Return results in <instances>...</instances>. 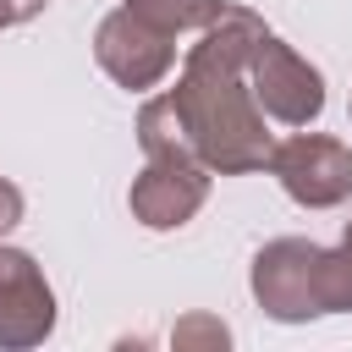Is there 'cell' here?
I'll return each mask as SVG.
<instances>
[{
  "mask_svg": "<svg viewBox=\"0 0 352 352\" xmlns=\"http://www.w3.org/2000/svg\"><path fill=\"white\" fill-rule=\"evenodd\" d=\"M94 55H99V66H104L126 94H143V88H160V82L170 77V66H176V38L121 6V11H110V16L99 22Z\"/></svg>",
  "mask_w": 352,
  "mask_h": 352,
  "instance_id": "5",
  "label": "cell"
},
{
  "mask_svg": "<svg viewBox=\"0 0 352 352\" xmlns=\"http://www.w3.org/2000/svg\"><path fill=\"white\" fill-rule=\"evenodd\" d=\"M50 330H55V292L44 270L33 264V253L0 242V346L22 352L38 346Z\"/></svg>",
  "mask_w": 352,
  "mask_h": 352,
  "instance_id": "7",
  "label": "cell"
},
{
  "mask_svg": "<svg viewBox=\"0 0 352 352\" xmlns=\"http://www.w3.org/2000/svg\"><path fill=\"white\" fill-rule=\"evenodd\" d=\"M138 143H143L148 160H170V154L198 160V154H192V138H187V121H182V110H176L170 94H160V99H148V104L138 110Z\"/></svg>",
  "mask_w": 352,
  "mask_h": 352,
  "instance_id": "8",
  "label": "cell"
},
{
  "mask_svg": "<svg viewBox=\"0 0 352 352\" xmlns=\"http://www.w3.org/2000/svg\"><path fill=\"white\" fill-rule=\"evenodd\" d=\"M16 220H22V192H16V187L0 176V236H6Z\"/></svg>",
  "mask_w": 352,
  "mask_h": 352,
  "instance_id": "11",
  "label": "cell"
},
{
  "mask_svg": "<svg viewBox=\"0 0 352 352\" xmlns=\"http://www.w3.org/2000/svg\"><path fill=\"white\" fill-rule=\"evenodd\" d=\"M253 297L270 319L302 324L314 314H352V264L308 236H275L253 253Z\"/></svg>",
  "mask_w": 352,
  "mask_h": 352,
  "instance_id": "2",
  "label": "cell"
},
{
  "mask_svg": "<svg viewBox=\"0 0 352 352\" xmlns=\"http://www.w3.org/2000/svg\"><path fill=\"white\" fill-rule=\"evenodd\" d=\"M231 341V330L220 324V319H209V314H192V319H182L176 330H170V346H226Z\"/></svg>",
  "mask_w": 352,
  "mask_h": 352,
  "instance_id": "10",
  "label": "cell"
},
{
  "mask_svg": "<svg viewBox=\"0 0 352 352\" xmlns=\"http://www.w3.org/2000/svg\"><path fill=\"white\" fill-rule=\"evenodd\" d=\"M126 11H132V16H143V22H154L160 33L182 38V33L209 28V22L226 11V0H126Z\"/></svg>",
  "mask_w": 352,
  "mask_h": 352,
  "instance_id": "9",
  "label": "cell"
},
{
  "mask_svg": "<svg viewBox=\"0 0 352 352\" xmlns=\"http://www.w3.org/2000/svg\"><path fill=\"white\" fill-rule=\"evenodd\" d=\"M209 198V165L187 160V154H170V160H148L138 176H132V220L148 226V231H176L187 226Z\"/></svg>",
  "mask_w": 352,
  "mask_h": 352,
  "instance_id": "6",
  "label": "cell"
},
{
  "mask_svg": "<svg viewBox=\"0 0 352 352\" xmlns=\"http://www.w3.org/2000/svg\"><path fill=\"white\" fill-rule=\"evenodd\" d=\"M341 253H346V264H352V220H346V236H341Z\"/></svg>",
  "mask_w": 352,
  "mask_h": 352,
  "instance_id": "13",
  "label": "cell"
},
{
  "mask_svg": "<svg viewBox=\"0 0 352 352\" xmlns=\"http://www.w3.org/2000/svg\"><path fill=\"white\" fill-rule=\"evenodd\" d=\"M248 88H253L258 110L270 121H280V126H308L324 110V77H319V66H308L275 33H264L253 44V55H248Z\"/></svg>",
  "mask_w": 352,
  "mask_h": 352,
  "instance_id": "3",
  "label": "cell"
},
{
  "mask_svg": "<svg viewBox=\"0 0 352 352\" xmlns=\"http://www.w3.org/2000/svg\"><path fill=\"white\" fill-rule=\"evenodd\" d=\"M28 16H38L28 0H0V28H16V22H28Z\"/></svg>",
  "mask_w": 352,
  "mask_h": 352,
  "instance_id": "12",
  "label": "cell"
},
{
  "mask_svg": "<svg viewBox=\"0 0 352 352\" xmlns=\"http://www.w3.org/2000/svg\"><path fill=\"white\" fill-rule=\"evenodd\" d=\"M270 170L302 209H336L352 198V148L324 132H297L270 148Z\"/></svg>",
  "mask_w": 352,
  "mask_h": 352,
  "instance_id": "4",
  "label": "cell"
},
{
  "mask_svg": "<svg viewBox=\"0 0 352 352\" xmlns=\"http://www.w3.org/2000/svg\"><path fill=\"white\" fill-rule=\"evenodd\" d=\"M270 28L242 11V6H226L209 28H198V44L187 50V66H182V82L170 88L182 121H187V138H192V154L198 165L220 170V176H248V170H264L270 165V132H264V110L248 88V55L253 44L264 38Z\"/></svg>",
  "mask_w": 352,
  "mask_h": 352,
  "instance_id": "1",
  "label": "cell"
}]
</instances>
